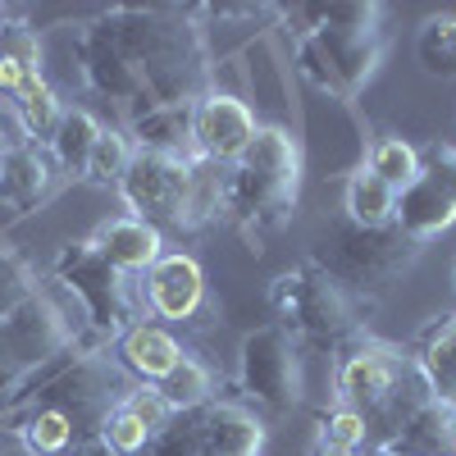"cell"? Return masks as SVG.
I'll return each instance as SVG.
<instances>
[{
  "label": "cell",
  "mask_w": 456,
  "mask_h": 456,
  "mask_svg": "<svg viewBox=\"0 0 456 456\" xmlns=\"http://www.w3.org/2000/svg\"><path fill=\"white\" fill-rule=\"evenodd\" d=\"M365 169L374 178H384L393 192H402V187L420 174V151H415L406 137H384V142H370V156H365Z\"/></svg>",
  "instance_id": "f546056e"
},
{
  "label": "cell",
  "mask_w": 456,
  "mask_h": 456,
  "mask_svg": "<svg viewBox=\"0 0 456 456\" xmlns=\"http://www.w3.org/2000/svg\"><path fill=\"white\" fill-rule=\"evenodd\" d=\"M32 292H37V274H32V265H28L19 251L0 247V320H5L10 311H19Z\"/></svg>",
  "instance_id": "d6a6232c"
},
{
  "label": "cell",
  "mask_w": 456,
  "mask_h": 456,
  "mask_svg": "<svg viewBox=\"0 0 456 456\" xmlns=\"http://www.w3.org/2000/svg\"><path fill=\"white\" fill-rule=\"evenodd\" d=\"M0 51H10L19 64H28L32 73H42V42H37V32L23 28V23H10L0 32Z\"/></svg>",
  "instance_id": "8d00e7d4"
},
{
  "label": "cell",
  "mask_w": 456,
  "mask_h": 456,
  "mask_svg": "<svg viewBox=\"0 0 456 456\" xmlns=\"http://www.w3.org/2000/svg\"><path fill=\"white\" fill-rule=\"evenodd\" d=\"M101 447L110 452V456H137V452H146L151 447V429L137 420V415H128L124 406L105 420V429H101Z\"/></svg>",
  "instance_id": "836d02e7"
},
{
  "label": "cell",
  "mask_w": 456,
  "mask_h": 456,
  "mask_svg": "<svg viewBox=\"0 0 456 456\" xmlns=\"http://www.w3.org/2000/svg\"><path fill=\"white\" fill-rule=\"evenodd\" d=\"M438 160H443V165H447V174L456 178V142H452V146H438Z\"/></svg>",
  "instance_id": "f35d334b"
},
{
  "label": "cell",
  "mask_w": 456,
  "mask_h": 456,
  "mask_svg": "<svg viewBox=\"0 0 456 456\" xmlns=\"http://www.w3.org/2000/svg\"><path fill=\"white\" fill-rule=\"evenodd\" d=\"M119 361L142 384H160V379L183 361V342L165 324H133L119 338Z\"/></svg>",
  "instance_id": "7402d4cb"
},
{
  "label": "cell",
  "mask_w": 456,
  "mask_h": 456,
  "mask_svg": "<svg viewBox=\"0 0 456 456\" xmlns=\"http://www.w3.org/2000/svg\"><path fill=\"white\" fill-rule=\"evenodd\" d=\"M0 151H5V146H0Z\"/></svg>",
  "instance_id": "b9f144b4"
},
{
  "label": "cell",
  "mask_w": 456,
  "mask_h": 456,
  "mask_svg": "<svg viewBox=\"0 0 456 456\" xmlns=\"http://www.w3.org/2000/svg\"><path fill=\"white\" fill-rule=\"evenodd\" d=\"M238 374L242 388L265 411H292L301 402V352L297 338L283 324H260L238 347Z\"/></svg>",
  "instance_id": "30bf717a"
},
{
  "label": "cell",
  "mask_w": 456,
  "mask_h": 456,
  "mask_svg": "<svg viewBox=\"0 0 456 456\" xmlns=\"http://www.w3.org/2000/svg\"><path fill=\"white\" fill-rule=\"evenodd\" d=\"M14 110H19L23 133H28V137H46V142H51L60 114H64V105H60V96H55V87H51L46 78H32V83L14 96Z\"/></svg>",
  "instance_id": "4dcf8cb0"
},
{
  "label": "cell",
  "mask_w": 456,
  "mask_h": 456,
  "mask_svg": "<svg viewBox=\"0 0 456 456\" xmlns=\"http://www.w3.org/2000/svg\"><path fill=\"white\" fill-rule=\"evenodd\" d=\"M365 438H370V420L361 411H352V406L324 415V425H320V443H333V447H352L356 452Z\"/></svg>",
  "instance_id": "e575fe53"
},
{
  "label": "cell",
  "mask_w": 456,
  "mask_h": 456,
  "mask_svg": "<svg viewBox=\"0 0 456 456\" xmlns=\"http://www.w3.org/2000/svg\"><path fill=\"white\" fill-rule=\"evenodd\" d=\"M19 447L28 456H69L78 447V429L55 406H28L23 425H19Z\"/></svg>",
  "instance_id": "484cf974"
},
{
  "label": "cell",
  "mask_w": 456,
  "mask_h": 456,
  "mask_svg": "<svg viewBox=\"0 0 456 456\" xmlns=\"http://www.w3.org/2000/svg\"><path fill=\"white\" fill-rule=\"evenodd\" d=\"M301 169H306L301 142L283 128H265V124L256 128L251 146L228 165L224 219L251 242V251H260V242L292 219Z\"/></svg>",
  "instance_id": "7a4b0ae2"
},
{
  "label": "cell",
  "mask_w": 456,
  "mask_h": 456,
  "mask_svg": "<svg viewBox=\"0 0 456 456\" xmlns=\"http://www.w3.org/2000/svg\"><path fill=\"white\" fill-rule=\"evenodd\" d=\"M256 114L247 110V101L238 92H206L192 110V133H197V151L215 165H233L256 137Z\"/></svg>",
  "instance_id": "5bb4252c"
},
{
  "label": "cell",
  "mask_w": 456,
  "mask_h": 456,
  "mask_svg": "<svg viewBox=\"0 0 456 456\" xmlns=\"http://www.w3.org/2000/svg\"><path fill=\"white\" fill-rule=\"evenodd\" d=\"M342 206H347V224H356V228H388L397 192L384 178H374L370 169H361V174L347 178V197H342Z\"/></svg>",
  "instance_id": "4316f807"
},
{
  "label": "cell",
  "mask_w": 456,
  "mask_h": 456,
  "mask_svg": "<svg viewBox=\"0 0 456 456\" xmlns=\"http://www.w3.org/2000/svg\"><path fill=\"white\" fill-rule=\"evenodd\" d=\"M51 274L60 279L64 292L78 297L83 320L92 324L96 338H124L137 324V306H133V288L128 274H119L114 265L101 256V247L92 238L83 242H64L55 251Z\"/></svg>",
  "instance_id": "52a82bcc"
},
{
  "label": "cell",
  "mask_w": 456,
  "mask_h": 456,
  "mask_svg": "<svg viewBox=\"0 0 456 456\" xmlns=\"http://www.w3.org/2000/svg\"><path fill=\"white\" fill-rule=\"evenodd\" d=\"M315 456H356V452H352V447H333V443H320V447H315Z\"/></svg>",
  "instance_id": "ab89813d"
},
{
  "label": "cell",
  "mask_w": 456,
  "mask_h": 456,
  "mask_svg": "<svg viewBox=\"0 0 456 456\" xmlns=\"http://www.w3.org/2000/svg\"><path fill=\"white\" fill-rule=\"evenodd\" d=\"M228 64H238L242 73V87H247V110L256 114V124L265 128H283V133H301V105H297V92H292V60L279 42V32L274 28H265L256 32L251 42L228 60Z\"/></svg>",
  "instance_id": "9c48e42d"
},
{
  "label": "cell",
  "mask_w": 456,
  "mask_h": 456,
  "mask_svg": "<svg viewBox=\"0 0 456 456\" xmlns=\"http://www.w3.org/2000/svg\"><path fill=\"white\" fill-rule=\"evenodd\" d=\"M270 301H274L283 329L292 338H311V342H342L347 333L361 329V315H365V297L329 279L311 260L301 270L279 274Z\"/></svg>",
  "instance_id": "8992f818"
},
{
  "label": "cell",
  "mask_w": 456,
  "mask_h": 456,
  "mask_svg": "<svg viewBox=\"0 0 456 456\" xmlns=\"http://www.w3.org/2000/svg\"><path fill=\"white\" fill-rule=\"evenodd\" d=\"M415 60L429 78H456V14L438 10L415 28Z\"/></svg>",
  "instance_id": "83f0119b"
},
{
  "label": "cell",
  "mask_w": 456,
  "mask_h": 456,
  "mask_svg": "<svg viewBox=\"0 0 456 456\" xmlns=\"http://www.w3.org/2000/svg\"><path fill=\"white\" fill-rule=\"evenodd\" d=\"M415 256H420V242L406 238L397 224L356 228V224L342 219L320 238V247L311 251V265H320L329 279L352 288L356 297H370L379 288H388Z\"/></svg>",
  "instance_id": "277c9868"
},
{
  "label": "cell",
  "mask_w": 456,
  "mask_h": 456,
  "mask_svg": "<svg viewBox=\"0 0 456 456\" xmlns=\"http://www.w3.org/2000/svg\"><path fill=\"white\" fill-rule=\"evenodd\" d=\"M192 110L197 105H151L137 119H128V142L137 151H160V156L192 160L201 156L197 133H192Z\"/></svg>",
  "instance_id": "44dd1931"
},
{
  "label": "cell",
  "mask_w": 456,
  "mask_h": 456,
  "mask_svg": "<svg viewBox=\"0 0 456 456\" xmlns=\"http://www.w3.org/2000/svg\"><path fill=\"white\" fill-rule=\"evenodd\" d=\"M124 411H128V415H137V420L151 429V438H156V434L169 425V415H174V411H169V402L156 393V384H137V388L124 397Z\"/></svg>",
  "instance_id": "d590c367"
},
{
  "label": "cell",
  "mask_w": 456,
  "mask_h": 456,
  "mask_svg": "<svg viewBox=\"0 0 456 456\" xmlns=\"http://www.w3.org/2000/svg\"><path fill=\"white\" fill-rule=\"evenodd\" d=\"M101 23L114 37V46L124 51V60L137 69L146 96L156 105H197L210 92L206 37L187 10L119 5V10H105Z\"/></svg>",
  "instance_id": "6da1fadb"
},
{
  "label": "cell",
  "mask_w": 456,
  "mask_h": 456,
  "mask_svg": "<svg viewBox=\"0 0 456 456\" xmlns=\"http://www.w3.org/2000/svg\"><path fill=\"white\" fill-rule=\"evenodd\" d=\"M78 347V329L51 292L37 288L19 311L0 320V393L32 384L42 370Z\"/></svg>",
  "instance_id": "5b68a950"
},
{
  "label": "cell",
  "mask_w": 456,
  "mask_h": 456,
  "mask_svg": "<svg viewBox=\"0 0 456 456\" xmlns=\"http://www.w3.org/2000/svg\"><path fill=\"white\" fill-rule=\"evenodd\" d=\"M128 379L114 370L101 352H78L73 347L69 356H60L51 370H42L23 384V393L14 397L19 406H55L60 415H69V425L78 429V443L87 434H101L105 420L124 406L128 397Z\"/></svg>",
  "instance_id": "3957f363"
},
{
  "label": "cell",
  "mask_w": 456,
  "mask_h": 456,
  "mask_svg": "<svg viewBox=\"0 0 456 456\" xmlns=\"http://www.w3.org/2000/svg\"><path fill=\"white\" fill-rule=\"evenodd\" d=\"M384 456H456V406L438 397L402 406L397 438Z\"/></svg>",
  "instance_id": "ac0fdd59"
},
{
  "label": "cell",
  "mask_w": 456,
  "mask_h": 456,
  "mask_svg": "<svg viewBox=\"0 0 456 456\" xmlns=\"http://www.w3.org/2000/svg\"><path fill=\"white\" fill-rule=\"evenodd\" d=\"M96 137H101V124H96L92 110H83V105L64 110L60 124H55V133H51V156H55V165L69 169V174H83Z\"/></svg>",
  "instance_id": "d4e9b609"
},
{
  "label": "cell",
  "mask_w": 456,
  "mask_h": 456,
  "mask_svg": "<svg viewBox=\"0 0 456 456\" xmlns=\"http://www.w3.org/2000/svg\"><path fill=\"white\" fill-rule=\"evenodd\" d=\"M92 242L101 247V256L114 265L119 274H146L151 265H156L165 256V233L156 224H146V219H133V215H119V219H110L101 224Z\"/></svg>",
  "instance_id": "d6986e66"
},
{
  "label": "cell",
  "mask_w": 456,
  "mask_h": 456,
  "mask_svg": "<svg viewBox=\"0 0 456 456\" xmlns=\"http://www.w3.org/2000/svg\"><path fill=\"white\" fill-rule=\"evenodd\" d=\"M411 365L393 352V347H356L342 356L338 365V397L347 402L352 411H374V406H393L397 388L406 384Z\"/></svg>",
  "instance_id": "9a60e30c"
},
{
  "label": "cell",
  "mask_w": 456,
  "mask_h": 456,
  "mask_svg": "<svg viewBox=\"0 0 456 456\" xmlns=\"http://www.w3.org/2000/svg\"><path fill=\"white\" fill-rule=\"evenodd\" d=\"M393 224L402 228L406 238L415 242H429L438 238L443 228L456 224V178L447 174V165L438 160V151L429 160H420V174H415L402 192H397V206H393Z\"/></svg>",
  "instance_id": "4fadbf2b"
},
{
  "label": "cell",
  "mask_w": 456,
  "mask_h": 456,
  "mask_svg": "<svg viewBox=\"0 0 456 456\" xmlns=\"http://www.w3.org/2000/svg\"><path fill=\"white\" fill-rule=\"evenodd\" d=\"M224 187H228V165H215L206 156H192V183H187V201H183V219L178 228H201L210 219L224 215Z\"/></svg>",
  "instance_id": "603a6c76"
},
{
  "label": "cell",
  "mask_w": 456,
  "mask_h": 456,
  "mask_svg": "<svg viewBox=\"0 0 456 456\" xmlns=\"http://www.w3.org/2000/svg\"><path fill=\"white\" fill-rule=\"evenodd\" d=\"M0 456H28V452H23V447H14V452H0Z\"/></svg>",
  "instance_id": "60d3db41"
},
{
  "label": "cell",
  "mask_w": 456,
  "mask_h": 456,
  "mask_svg": "<svg viewBox=\"0 0 456 456\" xmlns=\"http://www.w3.org/2000/svg\"><path fill=\"white\" fill-rule=\"evenodd\" d=\"M146 306L160 320H192L206 306V274L197 256L187 251H165L156 265L146 270Z\"/></svg>",
  "instance_id": "2e32d148"
},
{
  "label": "cell",
  "mask_w": 456,
  "mask_h": 456,
  "mask_svg": "<svg viewBox=\"0 0 456 456\" xmlns=\"http://www.w3.org/2000/svg\"><path fill=\"white\" fill-rule=\"evenodd\" d=\"M51 187H55V169L37 142H14L0 151V210L10 219L32 215L51 197Z\"/></svg>",
  "instance_id": "e0dca14e"
},
{
  "label": "cell",
  "mask_w": 456,
  "mask_h": 456,
  "mask_svg": "<svg viewBox=\"0 0 456 456\" xmlns=\"http://www.w3.org/2000/svg\"><path fill=\"white\" fill-rule=\"evenodd\" d=\"M265 425L238 402H219L197 420V456H260Z\"/></svg>",
  "instance_id": "ffe728a7"
},
{
  "label": "cell",
  "mask_w": 456,
  "mask_h": 456,
  "mask_svg": "<svg viewBox=\"0 0 456 456\" xmlns=\"http://www.w3.org/2000/svg\"><path fill=\"white\" fill-rule=\"evenodd\" d=\"M32 78H42V73H32L28 64H19L10 51H0V92H10V96H19Z\"/></svg>",
  "instance_id": "74e56055"
},
{
  "label": "cell",
  "mask_w": 456,
  "mask_h": 456,
  "mask_svg": "<svg viewBox=\"0 0 456 456\" xmlns=\"http://www.w3.org/2000/svg\"><path fill=\"white\" fill-rule=\"evenodd\" d=\"M379 64H384V37L315 28L306 37H297L292 46L297 78L311 83L320 96H338V101H356V92L374 78Z\"/></svg>",
  "instance_id": "ba28073f"
},
{
  "label": "cell",
  "mask_w": 456,
  "mask_h": 456,
  "mask_svg": "<svg viewBox=\"0 0 456 456\" xmlns=\"http://www.w3.org/2000/svg\"><path fill=\"white\" fill-rule=\"evenodd\" d=\"M73 60H78L83 83H87L96 96H105V101H114V105H124L128 119H137L142 110L156 105V101L146 96V87H142V78H137V69L124 60L119 46H114V37L105 32L101 19H92V23H83L78 32H73Z\"/></svg>",
  "instance_id": "7c38bea8"
},
{
  "label": "cell",
  "mask_w": 456,
  "mask_h": 456,
  "mask_svg": "<svg viewBox=\"0 0 456 456\" xmlns=\"http://www.w3.org/2000/svg\"><path fill=\"white\" fill-rule=\"evenodd\" d=\"M187 183H192V160L133 146V160H128V169H124V178H119L114 192L124 197L133 219H146V224H156L165 233V228H178V219H183Z\"/></svg>",
  "instance_id": "8fae6325"
},
{
  "label": "cell",
  "mask_w": 456,
  "mask_h": 456,
  "mask_svg": "<svg viewBox=\"0 0 456 456\" xmlns=\"http://www.w3.org/2000/svg\"><path fill=\"white\" fill-rule=\"evenodd\" d=\"M156 393L169 402V411H201V406H210V397H215V374H210L197 356L183 352V361L156 384Z\"/></svg>",
  "instance_id": "f1b7e54d"
},
{
  "label": "cell",
  "mask_w": 456,
  "mask_h": 456,
  "mask_svg": "<svg viewBox=\"0 0 456 456\" xmlns=\"http://www.w3.org/2000/svg\"><path fill=\"white\" fill-rule=\"evenodd\" d=\"M128 160H133V142H128V133H119V128H101V137H96V146H92V156H87L83 178L96 183V187H119Z\"/></svg>",
  "instance_id": "1f68e13d"
},
{
  "label": "cell",
  "mask_w": 456,
  "mask_h": 456,
  "mask_svg": "<svg viewBox=\"0 0 456 456\" xmlns=\"http://www.w3.org/2000/svg\"><path fill=\"white\" fill-rule=\"evenodd\" d=\"M420 374H425V388L456 406V315L434 324L425 333V347H420Z\"/></svg>",
  "instance_id": "cb8c5ba5"
}]
</instances>
